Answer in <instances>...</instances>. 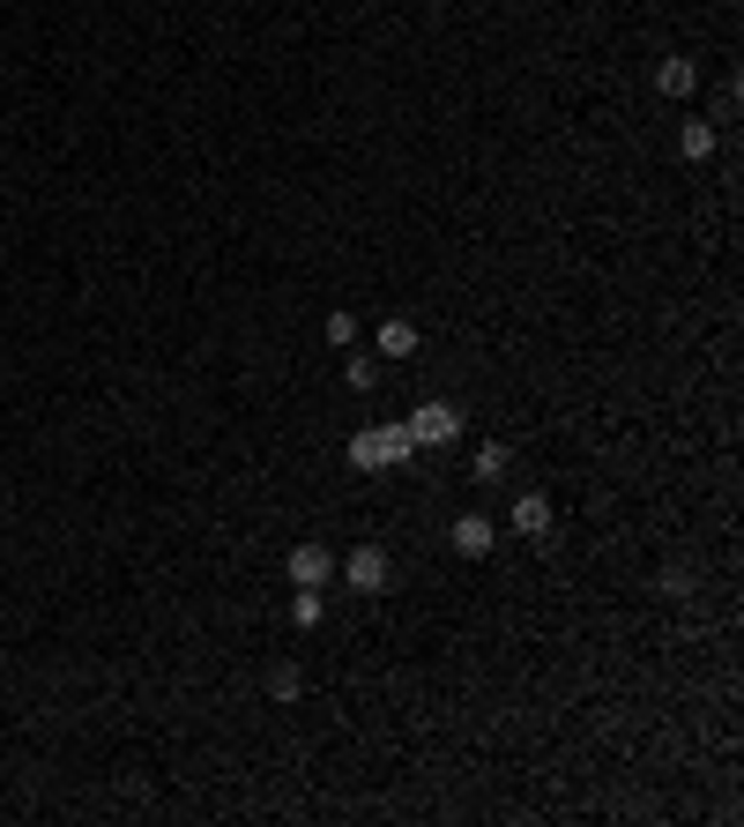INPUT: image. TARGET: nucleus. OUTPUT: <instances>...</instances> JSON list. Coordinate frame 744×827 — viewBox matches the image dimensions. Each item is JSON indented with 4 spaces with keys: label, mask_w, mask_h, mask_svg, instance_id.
<instances>
[{
    "label": "nucleus",
    "mask_w": 744,
    "mask_h": 827,
    "mask_svg": "<svg viewBox=\"0 0 744 827\" xmlns=\"http://www.w3.org/2000/svg\"><path fill=\"white\" fill-rule=\"evenodd\" d=\"M418 455V440H410V426H372V432H358L350 440V470H402Z\"/></svg>",
    "instance_id": "obj_1"
},
{
    "label": "nucleus",
    "mask_w": 744,
    "mask_h": 827,
    "mask_svg": "<svg viewBox=\"0 0 744 827\" xmlns=\"http://www.w3.org/2000/svg\"><path fill=\"white\" fill-rule=\"evenodd\" d=\"M655 589H663V597H685V589H693V575H685V567H663V581H655Z\"/></svg>",
    "instance_id": "obj_15"
},
{
    "label": "nucleus",
    "mask_w": 744,
    "mask_h": 827,
    "mask_svg": "<svg viewBox=\"0 0 744 827\" xmlns=\"http://www.w3.org/2000/svg\"><path fill=\"white\" fill-rule=\"evenodd\" d=\"M506 522H514V537H536V545H544L551 537V500L544 492H514V515H506Z\"/></svg>",
    "instance_id": "obj_5"
},
{
    "label": "nucleus",
    "mask_w": 744,
    "mask_h": 827,
    "mask_svg": "<svg viewBox=\"0 0 744 827\" xmlns=\"http://www.w3.org/2000/svg\"><path fill=\"white\" fill-rule=\"evenodd\" d=\"M492 545H499V529L484 522V515H462V522H454V551H462V559H484Z\"/></svg>",
    "instance_id": "obj_7"
},
{
    "label": "nucleus",
    "mask_w": 744,
    "mask_h": 827,
    "mask_svg": "<svg viewBox=\"0 0 744 827\" xmlns=\"http://www.w3.org/2000/svg\"><path fill=\"white\" fill-rule=\"evenodd\" d=\"M269 694H275V701H298V694H305V678H298V664H275V671H269Z\"/></svg>",
    "instance_id": "obj_12"
},
{
    "label": "nucleus",
    "mask_w": 744,
    "mask_h": 827,
    "mask_svg": "<svg viewBox=\"0 0 744 827\" xmlns=\"http://www.w3.org/2000/svg\"><path fill=\"white\" fill-rule=\"evenodd\" d=\"M335 575H343L358 597H380V589L395 581V559H388V545H358V551H343V559H335Z\"/></svg>",
    "instance_id": "obj_2"
},
{
    "label": "nucleus",
    "mask_w": 744,
    "mask_h": 827,
    "mask_svg": "<svg viewBox=\"0 0 744 827\" xmlns=\"http://www.w3.org/2000/svg\"><path fill=\"white\" fill-rule=\"evenodd\" d=\"M291 627H321V589H298L291 597Z\"/></svg>",
    "instance_id": "obj_13"
},
{
    "label": "nucleus",
    "mask_w": 744,
    "mask_h": 827,
    "mask_svg": "<svg viewBox=\"0 0 744 827\" xmlns=\"http://www.w3.org/2000/svg\"><path fill=\"white\" fill-rule=\"evenodd\" d=\"M328 343L350 351V343H358V313H328Z\"/></svg>",
    "instance_id": "obj_14"
},
{
    "label": "nucleus",
    "mask_w": 744,
    "mask_h": 827,
    "mask_svg": "<svg viewBox=\"0 0 744 827\" xmlns=\"http://www.w3.org/2000/svg\"><path fill=\"white\" fill-rule=\"evenodd\" d=\"M343 380L358 388V396H372V388H380V358H350L343 351Z\"/></svg>",
    "instance_id": "obj_11"
},
{
    "label": "nucleus",
    "mask_w": 744,
    "mask_h": 827,
    "mask_svg": "<svg viewBox=\"0 0 744 827\" xmlns=\"http://www.w3.org/2000/svg\"><path fill=\"white\" fill-rule=\"evenodd\" d=\"M506 462H514V455H506V440H484V448H476V477H484V485H499V477H506Z\"/></svg>",
    "instance_id": "obj_10"
},
{
    "label": "nucleus",
    "mask_w": 744,
    "mask_h": 827,
    "mask_svg": "<svg viewBox=\"0 0 744 827\" xmlns=\"http://www.w3.org/2000/svg\"><path fill=\"white\" fill-rule=\"evenodd\" d=\"M283 575H291V589H321V581L335 575V551L305 537V545H291V559H283Z\"/></svg>",
    "instance_id": "obj_4"
},
{
    "label": "nucleus",
    "mask_w": 744,
    "mask_h": 827,
    "mask_svg": "<svg viewBox=\"0 0 744 827\" xmlns=\"http://www.w3.org/2000/svg\"><path fill=\"white\" fill-rule=\"evenodd\" d=\"M402 426H410V440H418V448H446V440H462V410L432 396V402H418Z\"/></svg>",
    "instance_id": "obj_3"
},
{
    "label": "nucleus",
    "mask_w": 744,
    "mask_h": 827,
    "mask_svg": "<svg viewBox=\"0 0 744 827\" xmlns=\"http://www.w3.org/2000/svg\"><path fill=\"white\" fill-rule=\"evenodd\" d=\"M655 90H663V98H693V90H700V60L670 52L663 68H655Z\"/></svg>",
    "instance_id": "obj_6"
},
{
    "label": "nucleus",
    "mask_w": 744,
    "mask_h": 827,
    "mask_svg": "<svg viewBox=\"0 0 744 827\" xmlns=\"http://www.w3.org/2000/svg\"><path fill=\"white\" fill-rule=\"evenodd\" d=\"M677 150L693 157V165H707V157H715V127H707V120H685V134H677Z\"/></svg>",
    "instance_id": "obj_9"
},
{
    "label": "nucleus",
    "mask_w": 744,
    "mask_h": 827,
    "mask_svg": "<svg viewBox=\"0 0 744 827\" xmlns=\"http://www.w3.org/2000/svg\"><path fill=\"white\" fill-rule=\"evenodd\" d=\"M380 358H418V328H410V321H380Z\"/></svg>",
    "instance_id": "obj_8"
}]
</instances>
